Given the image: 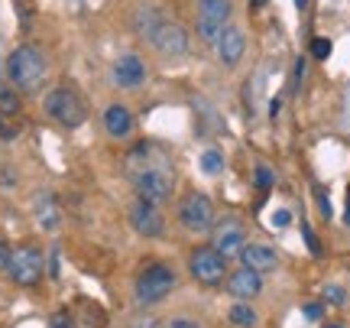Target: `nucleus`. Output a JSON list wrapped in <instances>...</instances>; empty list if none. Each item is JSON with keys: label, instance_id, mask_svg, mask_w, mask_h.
Wrapping results in <instances>:
<instances>
[{"label": "nucleus", "instance_id": "1", "mask_svg": "<svg viewBox=\"0 0 350 328\" xmlns=\"http://www.w3.org/2000/svg\"><path fill=\"white\" fill-rule=\"evenodd\" d=\"M3 72H7V81H10L16 91H39L42 81L49 75V62L46 55L36 49V46H16V49L7 55L3 62Z\"/></svg>", "mask_w": 350, "mask_h": 328}, {"label": "nucleus", "instance_id": "2", "mask_svg": "<svg viewBox=\"0 0 350 328\" xmlns=\"http://www.w3.org/2000/svg\"><path fill=\"white\" fill-rule=\"evenodd\" d=\"M133 186H137V199L139 202H150V205H165L172 199L175 192V169L169 166V160H159L152 163L150 169H143L133 176Z\"/></svg>", "mask_w": 350, "mask_h": 328}, {"label": "nucleus", "instance_id": "3", "mask_svg": "<svg viewBox=\"0 0 350 328\" xmlns=\"http://www.w3.org/2000/svg\"><path fill=\"white\" fill-rule=\"evenodd\" d=\"M175 286H178V277H175V270L169 264H146L139 270L133 292H137L139 305H156L163 303L165 296H172Z\"/></svg>", "mask_w": 350, "mask_h": 328}, {"label": "nucleus", "instance_id": "4", "mask_svg": "<svg viewBox=\"0 0 350 328\" xmlns=\"http://www.w3.org/2000/svg\"><path fill=\"white\" fill-rule=\"evenodd\" d=\"M46 273V257L39 247L33 244H20L16 251H10V260H7V277L16 283V286H36Z\"/></svg>", "mask_w": 350, "mask_h": 328}, {"label": "nucleus", "instance_id": "5", "mask_svg": "<svg viewBox=\"0 0 350 328\" xmlns=\"http://www.w3.org/2000/svg\"><path fill=\"white\" fill-rule=\"evenodd\" d=\"M46 114H49L55 124L75 130V127L85 124L88 108H85V101L78 98V91H72V88H52L49 94H46Z\"/></svg>", "mask_w": 350, "mask_h": 328}, {"label": "nucleus", "instance_id": "6", "mask_svg": "<svg viewBox=\"0 0 350 328\" xmlns=\"http://www.w3.org/2000/svg\"><path fill=\"white\" fill-rule=\"evenodd\" d=\"M230 16H234L230 0H198V39L214 46L230 26Z\"/></svg>", "mask_w": 350, "mask_h": 328}, {"label": "nucleus", "instance_id": "7", "mask_svg": "<svg viewBox=\"0 0 350 328\" xmlns=\"http://www.w3.org/2000/svg\"><path fill=\"white\" fill-rule=\"evenodd\" d=\"M217 215H214V205L211 199L204 195V192H188L182 205H178V225L191 231V234H204V231H211Z\"/></svg>", "mask_w": 350, "mask_h": 328}, {"label": "nucleus", "instance_id": "8", "mask_svg": "<svg viewBox=\"0 0 350 328\" xmlns=\"http://www.w3.org/2000/svg\"><path fill=\"white\" fill-rule=\"evenodd\" d=\"M188 270H191V277L198 279L201 286H217L227 277V260L214 247H198L188 257Z\"/></svg>", "mask_w": 350, "mask_h": 328}, {"label": "nucleus", "instance_id": "9", "mask_svg": "<svg viewBox=\"0 0 350 328\" xmlns=\"http://www.w3.org/2000/svg\"><path fill=\"white\" fill-rule=\"evenodd\" d=\"M214 238H211V247L224 260H230V257H240V251L247 247V231H243V225H240V218L227 215L224 221H214Z\"/></svg>", "mask_w": 350, "mask_h": 328}, {"label": "nucleus", "instance_id": "10", "mask_svg": "<svg viewBox=\"0 0 350 328\" xmlns=\"http://www.w3.org/2000/svg\"><path fill=\"white\" fill-rule=\"evenodd\" d=\"M150 42H152V49L159 52V55H165V59H178V55H185L188 52L185 26L172 23V20H165V23L150 36Z\"/></svg>", "mask_w": 350, "mask_h": 328}, {"label": "nucleus", "instance_id": "11", "mask_svg": "<svg viewBox=\"0 0 350 328\" xmlns=\"http://www.w3.org/2000/svg\"><path fill=\"white\" fill-rule=\"evenodd\" d=\"M113 75V85L124 91H137L143 81H146V62L139 59V55H133V52H126V55H120L117 62H113L111 68Z\"/></svg>", "mask_w": 350, "mask_h": 328}, {"label": "nucleus", "instance_id": "12", "mask_svg": "<svg viewBox=\"0 0 350 328\" xmlns=\"http://www.w3.org/2000/svg\"><path fill=\"white\" fill-rule=\"evenodd\" d=\"M130 225H133V231L137 234H143V238H159L165 231V218L163 212L156 208V205L150 202H133V208H130Z\"/></svg>", "mask_w": 350, "mask_h": 328}, {"label": "nucleus", "instance_id": "13", "mask_svg": "<svg viewBox=\"0 0 350 328\" xmlns=\"http://www.w3.org/2000/svg\"><path fill=\"white\" fill-rule=\"evenodd\" d=\"M227 292H230L237 303H250V299H256V296L262 292L260 273H253V270H247V266L234 270V273L227 277Z\"/></svg>", "mask_w": 350, "mask_h": 328}, {"label": "nucleus", "instance_id": "14", "mask_svg": "<svg viewBox=\"0 0 350 328\" xmlns=\"http://www.w3.org/2000/svg\"><path fill=\"white\" fill-rule=\"evenodd\" d=\"M240 264L262 277V273L279 270V253H275L269 244H247V247L240 251Z\"/></svg>", "mask_w": 350, "mask_h": 328}, {"label": "nucleus", "instance_id": "15", "mask_svg": "<svg viewBox=\"0 0 350 328\" xmlns=\"http://www.w3.org/2000/svg\"><path fill=\"white\" fill-rule=\"evenodd\" d=\"M214 49H217V59H221V65L234 68V65H237L240 59H243L247 39H243V33H240L237 26H227L224 33H221V39L214 42Z\"/></svg>", "mask_w": 350, "mask_h": 328}, {"label": "nucleus", "instance_id": "16", "mask_svg": "<svg viewBox=\"0 0 350 328\" xmlns=\"http://www.w3.org/2000/svg\"><path fill=\"white\" fill-rule=\"evenodd\" d=\"M104 130L111 134L113 140H126L133 134V114L126 104H111L107 111H104Z\"/></svg>", "mask_w": 350, "mask_h": 328}, {"label": "nucleus", "instance_id": "17", "mask_svg": "<svg viewBox=\"0 0 350 328\" xmlns=\"http://www.w3.org/2000/svg\"><path fill=\"white\" fill-rule=\"evenodd\" d=\"M163 23H165V16L159 7H139V10L133 13V29H137V36H143V39H150Z\"/></svg>", "mask_w": 350, "mask_h": 328}, {"label": "nucleus", "instance_id": "18", "mask_svg": "<svg viewBox=\"0 0 350 328\" xmlns=\"http://www.w3.org/2000/svg\"><path fill=\"white\" fill-rule=\"evenodd\" d=\"M36 218L46 231H55V227L62 225V212H59V205H55L52 195H39L36 199Z\"/></svg>", "mask_w": 350, "mask_h": 328}, {"label": "nucleus", "instance_id": "19", "mask_svg": "<svg viewBox=\"0 0 350 328\" xmlns=\"http://www.w3.org/2000/svg\"><path fill=\"white\" fill-rule=\"evenodd\" d=\"M227 318H230V325H234V328H256V325H260V316H256V309H253L250 303L230 305Z\"/></svg>", "mask_w": 350, "mask_h": 328}, {"label": "nucleus", "instance_id": "20", "mask_svg": "<svg viewBox=\"0 0 350 328\" xmlns=\"http://www.w3.org/2000/svg\"><path fill=\"white\" fill-rule=\"evenodd\" d=\"M20 108H23L20 91L13 88V85H7V81H0V114H3V117H16Z\"/></svg>", "mask_w": 350, "mask_h": 328}, {"label": "nucleus", "instance_id": "21", "mask_svg": "<svg viewBox=\"0 0 350 328\" xmlns=\"http://www.w3.org/2000/svg\"><path fill=\"white\" fill-rule=\"evenodd\" d=\"M201 173H204V176H221V173H224V153L221 150L201 153Z\"/></svg>", "mask_w": 350, "mask_h": 328}, {"label": "nucleus", "instance_id": "22", "mask_svg": "<svg viewBox=\"0 0 350 328\" xmlns=\"http://www.w3.org/2000/svg\"><path fill=\"white\" fill-rule=\"evenodd\" d=\"M325 303L327 305H347V290L344 286H325Z\"/></svg>", "mask_w": 350, "mask_h": 328}, {"label": "nucleus", "instance_id": "23", "mask_svg": "<svg viewBox=\"0 0 350 328\" xmlns=\"http://www.w3.org/2000/svg\"><path fill=\"white\" fill-rule=\"evenodd\" d=\"M253 179H256V186H260L262 192H266V189H273V182H275V176H273V169H269V166H256V173H253Z\"/></svg>", "mask_w": 350, "mask_h": 328}, {"label": "nucleus", "instance_id": "24", "mask_svg": "<svg viewBox=\"0 0 350 328\" xmlns=\"http://www.w3.org/2000/svg\"><path fill=\"white\" fill-rule=\"evenodd\" d=\"M301 234H305V240H308V251H312L314 257H321V240H318V234H314L308 225H301Z\"/></svg>", "mask_w": 350, "mask_h": 328}, {"label": "nucleus", "instance_id": "25", "mask_svg": "<svg viewBox=\"0 0 350 328\" xmlns=\"http://www.w3.org/2000/svg\"><path fill=\"white\" fill-rule=\"evenodd\" d=\"M312 55H314V59H327V55H331V42H327V39H314V42H312Z\"/></svg>", "mask_w": 350, "mask_h": 328}, {"label": "nucleus", "instance_id": "26", "mask_svg": "<svg viewBox=\"0 0 350 328\" xmlns=\"http://www.w3.org/2000/svg\"><path fill=\"white\" fill-rule=\"evenodd\" d=\"M0 140H16V127L10 124V117L0 114Z\"/></svg>", "mask_w": 350, "mask_h": 328}, {"label": "nucleus", "instance_id": "27", "mask_svg": "<svg viewBox=\"0 0 350 328\" xmlns=\"http://www.w3.org/2000/svg\"><path fill=\"white\" fill-rule=\"evenodd\" d=\"M169 328H201L198 322H191V318H172L169 322Z\"/></svg>", "mask_w": 350, "mask_h": 328}, {"label": "nucleus", "instance_id": "28", "mask_svg": "<svg viewBox=\"0 0 350 328\" xmlns=\"http://www.w3.org/2000/svg\"><path fill=\"white\" fill-rule=\"evenodd\" d=\"M130 328H159V322H156L152 316H146V318H137V322H133Z\"/></svg>", "mask_w": 350, "mask_h": 328}, {"label": "nucleus", "instance_id": "29", "mask_svg": "<svg viewBox=\"0 0 350 328\" xmlns=\"http://www.w3.org/2000/svg\"><path fill=\"white\" fill-rule=\"evenodd\" d=\"M7 260H10V247L0 240V270H7Z\"/></svg>", "mask_w": 350, "mask_h": 328}, {"label": "nucleus", "instance_id": "30", "mask_svg": "<svg viewBox=\"0 0 350 328\" xmlns=\"http://www.w3.org/2000/svg\"><path fill=\"white\" fill-rule=\"evenodd\" d=\"M288 218H292L288 212H275V215H273V225H275V227H286V225H288Z\"/></svg>", "mask_w": 350, "mask_h": 328}, {"label": "nucleus", "instance_id": "31", "mask_svg": "<svg viewBox=\"0 0 350 328\" xmlns=\"http://www.w3.org/2000/svg\"><path fill=\"white\" fill-rule=\"evenodd\" d=\"M305 316H308V318H321V305H318V303L305 305Z\"/></svg>", "mask_w": 350, "mask_h": 328}, {"label": "nucleus", "instance_id": "32", "mask_svg": "<svg viewBox=\"0 0 350 328\" xmlns=\"http://www.w3.org/2000/svg\"><path fill=\"white\" fill-rule=\"evenodd\" d=\"M318 205H321V212H325V215L331 218V202H327V195H325V192H318Z\"/></svg>", "mask_w": 350, "mask_h": 328}, {"label": "nucleus", "instance_id": "33", "mask_svg": "<svg viewBox=\"0 0 350 328\" xmlns=\"http://www.w3.org/2000/svg\"><path fill=\"white\" fill-rule=\"evenodd\" d=\"M301 78H305V59L295 62V85H301Z\"/></svg>", "mask_w": 350, "mask_h": 328}, {"label": "nucleus", "instance_id": "34", "mask_svg": "<svg viewBox=\"0 0 350 328\" xmlns=\"http://www.w3.org/2000/svg\"><path fill=\"white\" fill-rule=\"evenodd\" d=\"M344 221H347V227H350V189H347V208H344Z\"/></svg>", "mask_w": 350, "mask_h": 328}, {"label": "nucleus", "instance_id": "35", "mask_svg": "<svg viewBox=\"0 0 350 328\" xmlns=\"http://www.w3.org/2000/svg\"><path fill=\"white\" fill-rule=\"evenodd\" d=\"M295 7H299V10H305V7H308V0H295Z\"/></svg>", "mask_w": 350, "mask_h": 328}, {"label": "nucleus", "instance_id": "36", "mask_svg": "<svg viewBox=\"0 0 350 328\" xmlns=\"http://www.w3.org/2000/svg\"><path fill=\"white\" fill-rule=\"evenodd\" d=\"M52 328H65V325H62V322H59V325H52Z\"/></svg>", "mask_w": 350, "mask_h": 328}, {"label": "nucleus", "instance_id": "37", "mask_svg": "<svg viewBox=\"0 0 350 328\" xmlns=\"http://www.w3.org/2000/svg\"><path fill=\"white\" fill-rule=\"evenodd\" d=\"M325 328H340V325H325Z\"/></svg>", "mask_w": 350, "mask_h": 328}, {"label": "nucleus", "instance_id": "38", "mask_svg": "<svg viewBox=\"0 0 350 328\" xmlns=\"http://www.w3.org/2000/svg\"><path fill=\"white\" fill-rule=\"evenodd\" d=\"M0 72H3V65H0Z\"/></svg>", "mask_w": 350, "mask_h": 328}]
</instances>
